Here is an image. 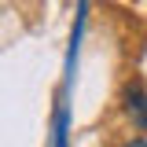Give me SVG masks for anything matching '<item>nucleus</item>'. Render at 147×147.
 <instances>
[{
	"mask_svg": "<svg viewBox=\"0 0 147 147\" xmlns=\"http://www.w3.org/2000/svg\"><path fill=\"white\" fill-rule=\"evenodd\" d=\"M121 114L136 132H147V85L140 77H129L121 88Z\"/></svg>",
	"mask_w": 147,
	"mask_h": 147,
	"instance_id": "f257e3e1",
	"label": "nucleus"
},
{
	"mask_svg": "<svg viewBox=\"0 0 147 147\" xmlns=\"http://www.w3.org/2000/svg\"><path fill=\"white\" fill-rule=\"evenodd\" d=\"M118 147H147V136H129L125 144H118Z\"/></svg>",
	"mask_w": 147,
	"mask_h": 147,
	"instance_id": "f03ea898",
	"label": "nucleus"
}]
</instances>
